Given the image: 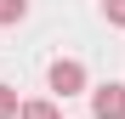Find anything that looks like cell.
I'll return each instance as SVG.
<instances>
[{
  "mask_svg": "<svg viewBox=\"0 0 125 119\" xmlns=\"http://www.w3.org/2000/svg\"><path fill=\"white\" fill-rule=\"evenodd\" d=\"M17 108H23V102H17V91L0 85V119H17Z\"/></svg>",
  "mask_w": 125,
  "mask_h": 119,
  "instance_id": "5",
  "label": "cell"
},
{
  "mask_svg": "<svg viewBox=\"0 0 125 119\" xmlns=\"http://www.w3.org/2000/svg\"><path fill=\"white\" fill-rule=\"evenodd\" d=\"M23 11H29V0H0V28L23 23Z\"/></svg>",
  "mask_w": 125,
  "mask_h": 119,
  "instance_id": "4",
  "label": "cell"
},
{
  "mask_svg": "<svg viewBox=\"0 0 125 119\" xmlns=\"http://www.w3.org/2000/svg\"><path fill=\"white\" fill-rule=\"evenodd\" d=\"M17 119H62V108H57V102H46V96H34V102L17 108Z\"/></svg>",
  "mask_w": 125,
  "mask_h": 119,
  "instance_id": "3",
  "label": "cell"
},
{
  "mask_svg": "<svg viewBox=\"0 0 125 119\" xmlns=\"http://www.w3.org/2000/svg\"><path fill=\"white\" fill-rule=\"evenodd\" d=\"M91 119H125V85H97L91 91Z\"/></svg>",
  "mask_w": 125,
  "mask_h": 119,
  "instance_id": "2",
  "label": "cell"
},
{
  "mask_svg": "<svg viewBox=\"0 0 125 119\" xmlns=\"http://www.w3.org/2000/svg\"><path fill=\"white\" fill-rule=\"evenodd\" d=\"M46 79H51V91H57V96H74V91H85V68H80L74 57H57Z\"/></svg>",
  "mask_w": 125,
  "mask_h": 119,
  "instance_id": "1",
  "label": "cell"
},
{
  "mask_svg": "<svg viewBox=\"0 0 125 119\" xmlns=\"http://www.w3.org/2000/svg\"><path fill=\"white\" fill-rule=\"evenodd\" d=\"M102 17H108L114 28H125V0H102Z\"/></svg>",
  "mask_w": 125,
  "mask_h": 119,
  "instance_id": "6",
  "label": "cell"
}]
</instances>
